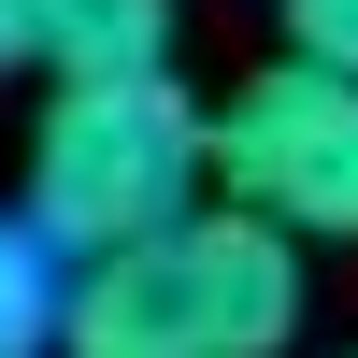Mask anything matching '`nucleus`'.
Segmentation results:
<instances>
[{"label": "nucleus", "mask_w": 358, "mask_h": 358, "mask_svg": "<svg viewBox=\"0 0 358 358\" xmlns=\"http://www.w3.org/2000/svg\"><path fill=\"white\" fill-rule=\"evenodd\" d=\"M287 344H301V244L229 201H187L57 273V358H287Z\"/></svg>", "instance_id": "obj_1"}, {"label": "nucleus", "mask_w": 358, "mask_h": 358, "mask_svg": "<svg viewBox=\"0 0 358 358\" xmlns=\"http://www.w3.org/2000/svg\"><path fill=\"white\" fill-rule=\"evenodd\" d=\"M187 201H201V101L172 72H101V86L43 101V129H29V229H43L57 273L129 244V229H158V215H187Z\"/></svg>", "instance_id": "obj_2"}, {"label": "nucleus", "mask_w": 358, "mask_h": 358, "mask_svg": "<svg viewBox=\"0 0 358 358\" xmlns=\"http://www.w3.org/2000/svg\"><path fill=\"white\" fill-rule=\"evenodd\" d=\"M201 201L287 244H358V72H315V57L244 72V101L201 115Z\"/></svg>", "instance_id": "obj_3"}, {"label": "nucleus", "mask_w": 358, "mask_h": 358, "mask_svg": "<svg viewBox=\"0 0 358 358\" xmlns=\"http://www.w3.org/2000/svg\"><path fill=\"white\" fill-rule=\"evenodd\" d=\"M29 57H43L57 86L172 72V0H29Z\"/></svg>", "instance_id": "obj_4"}, {"label": "nucleus", "mask_w": 358, "mask_h": 358, "mask_svg": "<svg viewBox=\"0 0 358 358\" xmlns=\"http://www.w3.org/2000/svg\"><path fill=\"white\" fill-rule=\"evenodd\" d=\"M0 358H57V258L29 215H0Z\"/></svg>", "instance_id": "obj_5"}, {"label": "nucleus", "mask_w": 358, "mask_h": 358, "mask_svg": "<svg viewBox=\"0 0 358 358\" xmlns=\"http://www.w3.org/2000/svg\"><path fill=\"white\" fill-rule=\"evenodd\" d=\"M287 57H315V72H358V0H273Z\"/></svg>", "instance_id": "obj_6"}, {"label": "nucleus", "mask_w": 358, "mask_h": 358, "mask_svg": "<svg viewBox=\"0 0 358 358\" xmlns=\"http://www.w3.org/2000/svg\"><path fill=\"white\" fill-rule=\"evenodd\" d=\"M29 72V0H0V86Z\"/></svg>", "instance_id": "obj_7"}]
</instances>
